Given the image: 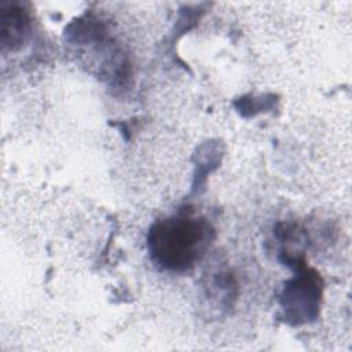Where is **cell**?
Wrapping results in <instances>:
<instances>
[{"label":"cell","instance_id":"obj_2","mask_svg":"<svg viewBox=\"0 0 352 352\" xmlns=\"http://www.w3.org/2000/svg\"><path fill=\"white\" fill-rule=\"evenodd\" d=\"M320 300V279L318 274L301 268L290 279L280 296V304L287 320L302 323L318 315Z\"/></svg>","mask_w":352,"mask_h":352},{"label":"cell","instance_id":"obj_1","mask_svg":"<svg viewBox=\"0 0 352 352\" xmlns=\"http://www.w3.org/2000/svg\"><path fill=\"white\" fill-rule=\"evenodd\" d=\"M214 238V230L202 217L172 216L153 224L147 246L153 261L164 270L183 272L205 254Z\"/></svg>","mask_w":352,"mask_h":352},{"label":"cell","instance_id":"obj_3","mask_svg":"<svg viewBox=\"0 0 352 352\" xmlns=\"http://www.w3.org/2000/svg\"><path fill=\"white\" fill-rule=\"evenodd\" d=\"M0 26L3 45L12 50L23 40L28 28L26 12L16 6L3 3L0 7Z\"/></svg>","mask_w":352,"mask_h":352}]
</instances>
